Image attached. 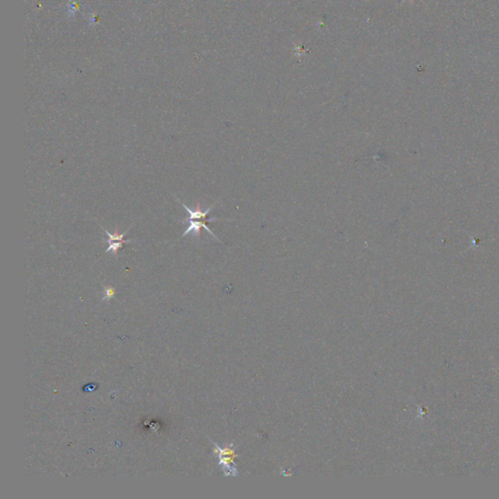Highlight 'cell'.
<instances>
[{
    "mask_svg": "<svg viewBox=\"0 0 499 499\" xmlns=\"http://www.w3.org/2000/svg\"><path fill=\"white\" fill-rule=\"evenodd\" d=\"M189 221V225L188 227L186 228V230L184 231V234H183V237H185L187 234H190L192 233L194 236L200 237L201 235V228H205L209 233H210L212 236L214 237L215 240L219 241L218 238L214 235V233L211 230L210 228L207 226V222L209 221H206V220H198V219H195V220H188Z\"/></svg>",
    "mask_w": 499,
    "mask_h": 499,
    "instance_id": "3957f363",
    "label": "cell"
},
{
    "mask_svg": "<svg viewBox=\"0 0 499 499\" xmlns=\"http://www.w3.org/2000/svg\"><path fill=\"white\" fill-rule=\"evenodd\" d=\"M104 230H105V234L108 236V239L105 241L106 243H109V242H115V241H125V239H124V238H125V235L128 233V231H125V232H123V233H121V234H120V233H118V228H117V226L115 227V232H114V234L109 233V232H108L107 230H105V229H104Z\"/></svg>",
    "mask_w": 499,
    "mask_h": 499,
    "instance_id": "5b68a950",
    "label": "cell"
},
{
    "mask_svg": "<svg viewBox=\"0 0 499 499\" xmlns=\"http://www.w3.org/2000/svg\"><path fill=\"white\" fill-rule=\"evenodd\" d=\"M134 241L133 240H125V241H115V242H109L107 243L108 244V248L106 249L105 253H109L111 252L114 256H117L118 254V251L123 248V245L125 244H128V243H133Z\"/></svg>",
    "mask_w": 499,
    "mask_h": 499,
    "instance_id": "277c9868",
    "label": "cell"
},
{
    "mask_svg": "<svg viewBox=\"0 0 499 499\" xmlns=\"http://www.w3.org/2000/svg\"><path fill=\"white\" fill-rule=\"evenodd\" d=\"M216 203L213 204L211 207H209L208 209L206 211L201 210V207H200V204L197 203V206H196V210L192 211L190 210L189 208H187V206H185L184 203H182L183 207L184 208V210L186 211L188 214H189V216L188 218H184L183 220H181L182 223H184L185 221L187 220H195V219H198V220H206V221H209V222H212V221H216V220H226V219H221V218H218V217H211V218H208V214H210L211 211L213 210V208L215 206Z\"/></svg>",
    "mask_w": 499,
    "mask_h": 499,
    "instance_id": "7a4b0ae2",
    "label": "cell"
},
{
    "mask_svg": "<svg viewBox=\"0 0 499 499\" xmlns=\"http://www.w3.org/2000/svg\"><path fill=\"white\" fill-rule=\"evenodd\" d=\"M115 295V289L112 288V287H105V296H104V300H109L111 298H113Z\"/></svg>",
    "mask_w": 499,
    "mask_h": 499,
    "instance_id": "8992f818",
    "label": "cell"
},
{
    "mask_svg": "<svg viewBox=\"0 0 499 499\" xmlns=\"http://www.w3.org/2000/svg\"><path fill=\"white\" fill-rule=\"evenodd\" d=\"M214 452L218 455L219 465L222 466L224 475L235 476L237 474L236 468L231 466V464L233 463V459L235 457V450L231 447L221 448L216 444H214Z\"/></svg>",
    "mask_w": 499,
    "mask_h": 499,
    "instance_id": "6da1fadb",
    "label": "cell"
}]
</instances>
